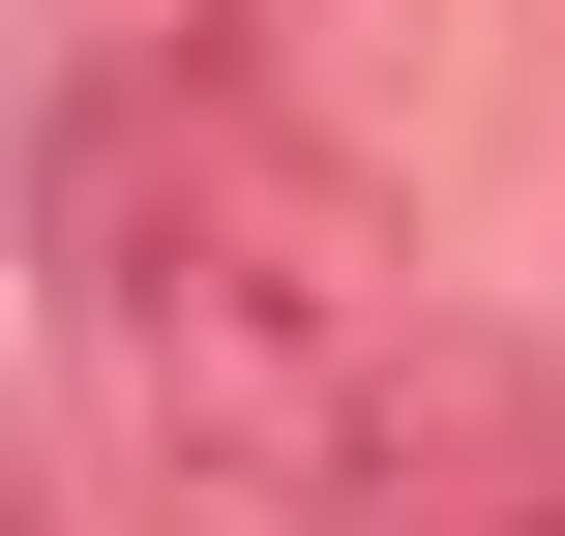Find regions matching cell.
Listing matches in <instances>:
<instances>
[{
	"mask_svg": "<svg viewBox=\"0 0 565 536\" xmlns=\"http://www.w3.org/2000/svg\"><path fill=\"white\" fill-rule=\"evenodd\" d=\"M119 30H209V0H119Z\"/></svg>",
	"mask_w": 565,
	"mask_h": 536,
	"instance_id": "2",
	"label": "cell"
},
{
	"mask_svg": "<svg viewBox=\"0 0 565 536\" xmlns=\"http://www.w3.org/2000/svg\"><path fill=\"white\" fill-rule=\"evenodd\" d=\"M30 269H60L89 418H119L149 477H238V507H328L358 388L417 358L358 179H328L209 30H89V60L30 90Z\"/></svg>",
	"mask_w": 565,
	"mask_h": 536,
	"instance_id": "1",
	"label": "cell"
}]
</instances>
